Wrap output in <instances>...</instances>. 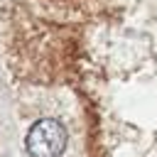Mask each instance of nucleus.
<instances>
[{
    "label": "nucleus",
    "instance_id": "1",
    "mask_svg": "<svg viewBox=\"0 0 157 157\" xmlns=\"http://www.w3.org/2000/svg\"><path fill=\"white\" fill-rule=\"evenodd\" d=\"M64 147H66V128L54 118L37 120L25 137V150L29 157H59Z\"/></svg>",
    "mask_w": 157,
    "mask_h": 157
}]
</instances>
